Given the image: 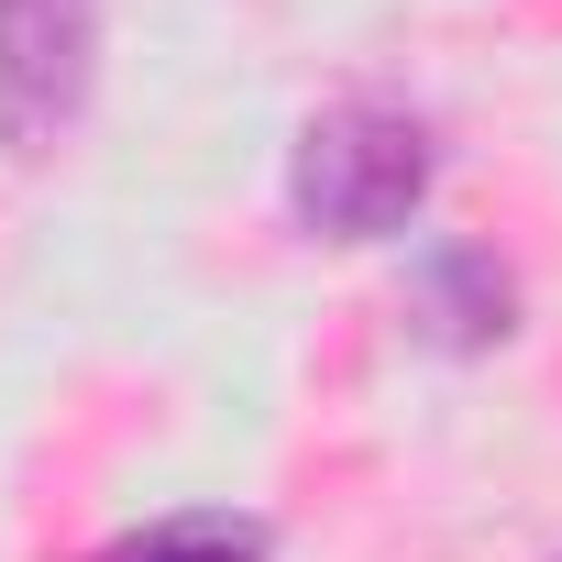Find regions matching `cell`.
Instances as JSON below:
<instances>
[{
	"label": "cell",
	"mask_w": 562,
	"mask_h": 562,
	"mask_svg": "<svg viewBox=\"0 0 562 562\" xmlns=\"http://www.w3.org/2000/svg\"><path fill=\"white\" fill-rule=\"evenodd\" d=\"M441 188V144L397 100H331L288 144V221L310 243H397Z\"/></svg>",
	"instance_id": "obj_1"
},
{
	"label": "cell",
	"mask_w": 562,
	"mask_h": 562,
	"mask_svg": "<svg viewBox=\"0 0 562 562\" xmlns=\"http://www.w3.org/2000/svg\"><path fill=\"white\" fill-rule=\"evenodd\" d=\"M100 100V0H0V155L56 166Z\"/></svg>",
	"instance_id": "obj_2"
},
{
	"label": "cell",
	"mask_w": 562,
	"mask_h": 562,
	"mask_svg": "<svg viewBox=\"0 0 562 562\" xmlns=\"http://www.w3.org/2000/svg\"><path fill=\"white\" fill-rule=\"evenodd\" d=\"M397 310H408V331H419L430 353H496V342L518 331V276H507L496 243L430 232V243L408 254V276H397Z\"/></svg>",
	"instance_id": "obj_3"
},
{
	"label": "cell",
	"mask_w": 562,
	"mask_h": 562,
	"mask_svg": "<svg viewBox=\"0 0 562 562\" xmlns=\"http://www.w3.org/2000/svg\"><path fill=\"white\" fill-rule=\"evenodd\" d=\"M100 562H276V529L243 507H177V518H144L133 540H111Z\"/></svg>",
	"instance_id": "obj_4"
},
{
	"label": "cell",
	"mask_w": 562,
	"mask_h": 562,
	"mask_svg": "<svg viewBox=\"0 0 562 562\" xmlns=\"http://www.w3.org/2000/svg\"><path fill=\"white\" fill-rule=\"evenodd\" d=\"M551 562H562V551H551Z\"/></svg>",
	"instance_id": "obj_5"
}]
</instances>
